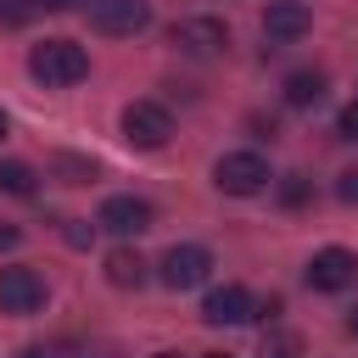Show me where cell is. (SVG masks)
Listing matches in <instances>:
<instances>
[{"label":"cell","mask_w":358,"mask_h":358,"mask_svg":"<svg viewBox=\"0 0 358 358\" xmlns=\"http://www.w3.org/2000/svg\"><path fill=\"white\" fill-rule=\"evenodd\" d=\"M201 358H235V352H201Z\"/></svg>","instance_id":"603a6c76"},{"label":"cell","mask_w":358,"mask_h":358,"mask_svg":"<svg viewBox=\"0 0 358 358\" xmlns=\"http://www.w3.org/2000/svg\"><path fill=\"white\" fill-rule=\"evenodd\" d=\"M336 134H341V140H358V101H347V106H341V117H336Z\"/></svg>","instance_id":"9a60e30c"},{"label":"cell","mask_w":358,"mask_h":358,"mask_svg":"<svg viewBox=\"0 0 358 358\" xmlns=\"http://www.w3.org/2000/svg\"><path fill=\"white\" fill-rule=\"evenodd\" d=\"M319 101H324V73L302 67V73H291V78H285V106L308 112V106H319Z\"/></svg>","instance_id":"7c38bea8"},{"label":"cell","mask_w":358,"mask_h":358,"mask_svg":"<svg viewBox=\"0 0 358 358\" xmlns=\"http://www.w3.org/2000/svg\"><path fill=\"white\" fill-rule=\"evenodd\" d=\"M207 268H213V252H207V246H196V241H179V246H168V252H162L157 280H162L168 291H190V285H201V280H207Z\"/></svg>","instance_id":"277c9868"},{"label":"cell","mask_w":358,"mask_h":358,"mask_svg":"<svg viewBox=\"0 0 358 358\" xmlns=\"http://www.w3.org/2000/svg\"><path fill=\"white\" fill-rule=\"evenodd\" d=\"M34 185H39V173L28 162H0V190L6 196H34Z\"/></svg>","instance_id":"5bb4252c"},{"label":"cell","mask_w":358,"mask_h":358,"mask_svg":"<svg viewBox=\"0 0 358 358\" xmlns=\"http://www.w3.org/2000/svg\"><path fill=\"white\" fill-rule=\"evenodd\" d=\"M347 330H352V336H358V308H352V313H347Z\"/></svg>","instance_id":"ffe728a7"},{"label":"cell","mask_w":358,"mask_h":358,"mask_svg":"<svg viewBox=\"0 0 358 358\" xmlns=\"http://www.w3.org/2000/svg\"><path fill=\"white\" fill-rule=\"evenodd\" d=\"M151 22V6L145 0H90V28L106 34V39H129Z\"/></svg>","instance_id":"5b68a950"},{"label":"cell","mask_w":358,"mask_h":358,"mask_svg":"<svg viewBox=\"0 0 358 358\" xmlns=\"http://www.w3.org/2000/svg\"><path fill=\"white\" fill-rule=\"evenodd\" d=\"M157 358H179V352H157Z\"/></svg>","instance_id":"cb8c5ba5"},{"label":"cell","mask_w":358,"mask_h":358,"mask_svg":"<svg viewBox=\"0 0 358 358\" xmlns=\"http://www.w3.org/2000/svg\"><path fill=\"white\" fill-rule=\"evenodd\" d=\"M22 358H50V352H39V347H28V352H22Z\"/></svg>","instance_id":"44dd1931"},{"label":"cell","mask_w":358,"mask_h":358,"mask_svg":"<svg viewBox=\"0 0 358 358\" xmlns=\"http://www.w3.org/2000/svg\"><path fill=\"white\" fill-rule=\"evenodd\" d=\"M173 45H185L190 56H218L229 45V28L218 17H185V22H173Z\"/></svg>","instance_id":"30bf717a"},{"label":"cell","mask_w":358,"mask_h":358,"mask_svg":"<svg viewBox=\"0 0 358 358\" xmlns=\"http://www.w3.org/2000/svg\"><path fill=\"white\" fill-rule=\"evenodd\" d=\"M95 358H112V352H95Z\"/></svg>","instance_id":"d4e9b609"},{"label":"cell","mask_w":358,"mask_h":358,"mask_svg":"<svg viewBox=\"0 0 358 358\" xmlns=\"http://www.w3.org/2000/svg\"><path fill=\"white\" fill-rule=\"evenodd\" d=\"M17 241H22V229H17V224H0V252H11Z\"/></svg>","instance_id":"e0dca14e"},{"label":"cell","mask_w":358,"mask_h":358,"mask_svg":"<svg viewBox=\"0 0 358 358\" xmlns=\"http://www.w3.org/2000/svg\"><path fill=\"white\" fill-rule=\"evenodd\" d=\"M336 196H341L347 207H358V168H347V173L336 179Z\"/></svg>","instance_id":"2e32d148"},{"label":"cell","mask_w":358,"mask_h":358,"mask_svg":"<svg viewBox=\"0 0 358 358\" xmlns=\"http://www.w3.org/2000/svg\"><path fill=\"white\" fill-rule=\"evenodd\" d=\"M274 358H285V352H274Z\"/></svg>","instance_id":"484cf974"},{"label":"cell","mask_w":358,"mask_h":358,"mask_svg":"<svg viewBox=\"0 0 358 358\" xmlns=\"http://www.w3.org/2000/svg\"><path fill=\"white\" fill-rule=\"evenodd\" d=\"M313 28V11L302 6V0H274L268 11H263V34H268V45H291V39H302Z\"/></svg>","instance_id":"9c48e42d"},{"label":"cell","mask_w":358,"mask_h":358,"mask_svg":"<svg viewBox=\"0 0 358 358\" xmlns=\"http://www.w3.org/2000/svg\"><path fill=\"white\" fill-rule=\"evenodd\" d=\"M39 6H45V11H78L84 0H39Z\"/></svg>","instance_id":"d6986e66"},{"label":"cell","mask_w":358,"mask_h":358,"mask_svg":"<svg viewBox=\"0 0 358 358\" xmlns=\"http://www.w3.org/2000/svg\"><path fill=\"white\" fill-rule=\"evenodd\" d=\"M0 308L6 313H39L45 308V280L34 268H0Z\"/></svg>","instance_id":"ba28073f"},{"label":"cell","mask_w":358,"mask_h":358,"mask_svg":"<svg viewBox=\"0 0 358 358\" xmlns=\"http://www.w3.org/2000/svg\"><path fill=\"white\" fill-rule=\"evenodd\" d=\"M106 280H112L117 291H134V285L145 280V257H140V252H129V246H117V252L106 257Z\"/></svg>","instance_id":"4fadbf2b"},{"label":"cell","mask_w":358,"mask_h":358,"mask_svg":"<svg viewBox=\"0 0 358 358\" xmlns=\"http://www.w3.org/2000/svg\"><path fill=\"white\" fill-rule=\"evenodd\" d=\"M213 185H218L224 196H257V190L268 185V162H263L257 151H224V157L213 162Z\"/></svg>","instance_id":"3957f363"},{"label":"cell","mask_w":358,"mask_h":358,"mask_svg":"<svg viewBox=\"0 0 358 358\" xmlns=\"http://www.w3.org/2000/svg\"><path fill=\"white\" fill-rule=\"evenodd\" d=\"M95 224L112 229V235H145L151 229V201H140V196H106L101 213H95Z\"/></svg>","instance_id":"52a82bcc"},{"label":"cell","mask_w":358,"mask_h":358,"mask_svg":"<svg viewBox=\"0 0 358 358\" xmlns=\"http://www.w3.org/2000/svg\"><path fill=\"white\" fill-rule=\"evenodd\" d=\"M352 280H358V252H347V246L313 252V263H308V285L313 291H347Z\"/></svg>","instance_id":"8992f818"},{"label":"cell","mask_w":358,"mask_h":358,"mask_svg":"<svg viewBox=\"0 0 358 358\" xmlns=\"http://www.w3.org/2000/svg\"><path fill=\"white\" fill-rule=\"evenodd\" d=\"M252 313H257V302H252L246 285H218V291H207V302H201V319H207V324H246Z\"/></svg>","instance_id":"8fae6325"},{"label":"cell","mask_w":358,"mask_h":358,"mask_svg":"<svg viewBox=\"0 0 358 358\" xmlns=\"http://www.w3.org/2000/svg\"><path fill=\"white\" fill-rule=\"evenodd\" d=\"M6 129H11V123H6V112H0V140H6Z\"/></svg>","instance_id":"7402d4cb"},{"label":"cell","mask_w":358,"mask_h":358,"mask_svg":"<svg viewBox=\"0 0 358 358\" xmlns=\"http://www.w3.org/2000/svg\"><path fill=\"white\" fill-rule=\"evenodd\" d=\"M28 73H34L45 90H67V84H78V78L90 73V56H84L78 39H39V45L28 50Z\"/></svg>","instance_id":"6da1fadb"},{"label":"cell","mask_w":358,"mask_h":358,"mask_svg":"<svg viewBox=\"0 0 358 358\" xmlns=\"http://www.w3.org/2000/svg\"><path fill=\"white\" fill-rule=\"evenodd\" d=\"M67 241H73V246H84V241H90V229H84L78 218H67Z\"/></svg>","instance_id":"ac0fdd59"},{"label":"cell","mask_w":358,"mask_h":358,"mask_svg":"<svg viewBox=\"0 0 358 358\" xmlns=\"http://www.w3.org/2000/svg\"><path fill=\"white\" fill-rule=\"evenodd\" d=\"M123 140L134 151H162L173 140V112L157 106V101H129L123 106Z\"/></svg>","instance_id":"7a4b0ae2"}]
</instances>
